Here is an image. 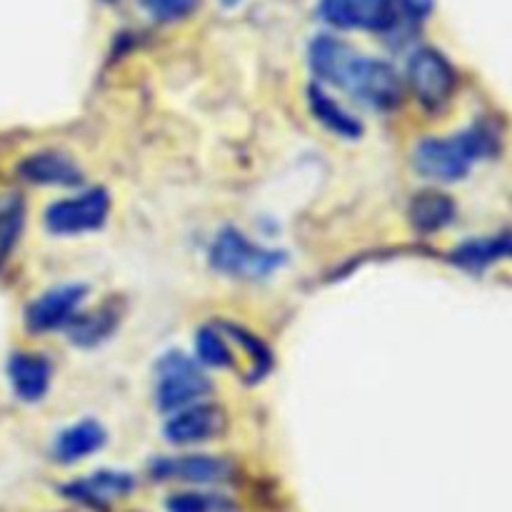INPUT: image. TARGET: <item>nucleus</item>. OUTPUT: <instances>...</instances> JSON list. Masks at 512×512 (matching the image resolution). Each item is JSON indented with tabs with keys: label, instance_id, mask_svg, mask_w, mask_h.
Wrapping results in <instances>:
<instances>
[{
	"label": "nucleus",
	"instance_id": "9",
	"mask_svg": "<svg viewBox=\"0 0 512 512\" xmlns=\"http://www.w3.org/2000/svg\"><path fill=\"white\" fill-rule=\"evenodd\" d=\"M225 430V413L218 405H195V408L175 413V418L165 425V435L175 445L203 443Z\"/></svg>",
	"mask_w": 512,
	"mask_h": 512
},
{
	"label": "nucleus",
	"instance_id": "1",
	"mask_svg": "<svg viewBox=\"0 0 512 512\" xmlns=\"http://www.w3.org/2000/svg\"><path fill=\"white\" fill-rule=\"evenodd\" d=\"M495 150V133L488 125H473L455 138L425 140L415 150V168L433 180L453 183L468 175L480 158Z\"/></svg>",
	"mask_w": 512,
	"mask_h": 512
},
{
	"label": "nucleus",
	"instance_id": "20",
	"mask_svg": "<svg viewBox=\"0 0 512 512\" xmlns=\"http://www.w3.org/2000/svg\"><path fill=\"white\" fill-rule=\"evenodd\" d=\"M143 8L148 10L155 20L173 23V20L188 18V15L198 8V0H143Z\"/></svg>",
	"mask_w": 512,
	"mask_h": 512
},
{
	"label": "nucleus",
	"instance_id": "8",
	"mask_svg": "<svg viewBox=\"0 0 512 512\" xmlns=\"http://www.w3.org/2000/svg\"><path fill=\"white\" fill-rule=\"evenodd\" d=\"M360 58L363 55L355 53L350 45L340 43L335 38H318L313 43V48H310V65H313L315 75L345 90L353 83V75L358 70Z\"/></svg>",
	"mask_w": 512,
	"mask_h": 512
},
{
	"label": "nucleus",
	"instance_id": "2",
	"mask_svg": "<svg viewBox=\"0 0 512 512\" xmlns=\"http://www.w3.org/2000/svg\"><path fill=\"white\" fill-rule=\"evenodd\" d=\"M210 263L215 270L233 278L260 280L275 273L285 263V255L250 243L238 230H223L210 248Z\"/></svg>",
	"mask_w": 512,
	"mask_h": 512
},
{
	"label": "nucleus",
	"instance_id": "23",
	"mask_svg": "<svg viewBox=\"0 0 512 512\" xmlns=\"http://www.w3.org/2000/svg\"><path fill=\"white\" fill-rule=\"evenodd\" d=\"M345 3H348V0H323L320 10H323L325 20H328V23H333V25H338L340 13H343Z\"/></svg>",
	"mask_w": 512,
	"mask_h": 512
},
{
	"label": "nucleus",
	"instance_id": "14",
	"mask_svg": "<svg viewBox=\"0 0 512 512\" xmlns=\"http://www.w3.org/2000/svg\"><path fill=\"white\" fill-rule=\"evenodd\" d=\"M455 215L453 200L445 198L443 193H420L410 203V220L420 233H433L448 225Z\"/></svg>",
	"mask_w": 512,
	"mask_h": 512
},
{
	"label": "nucleus",
	"instance_id": "18",
	"mask_svg": "<svg viewBox=\"0 0 512 512\" xmlns=\"http://www.w3.org/2000/svg\"><path fill=\"white\" fill-rule=\"evenodd\" d=\"M20 228H23V203L18 195H3L0 198V263L18 243Z\"/></svg>",
	"mask_w": 512,
	"mask_h": 512
},
{
	"label": "nucleus",
	"instance_id": "15",
	"mask_svg": "<svg viewBox=\"0 0 512 512\" xmlns=\"http://www.w3.org/2000/svg\"><path fill=\"white\" fill-rule=\"evenodd\" d=\"M310 108H313L315 118H318L325 128L343 135V138H358V135L363 133L360 120H355L353 115L345 113V110L320 88H310Z\"/></svg>",
	"mask_w": 512,
	"mask_h": 512
},
{
	"label": "nucleus",
	"instance_id": "7",
	"mask_svg": "<svg viewBox=\"0 0 512 512\" xmlns=\"http://www.w3.org/2000/svg\"><path fill=\"white\" fill-rule=\"evenodd\" d=\"M85 300L83 285H63V288L48 290L43 298L35 300L25 313V325L33 333H48L70 323L78 313L80 303Z\"/></svg>",
	"mask_w": 512,
	"mask_h": 512
},
{
	"label": "nucleus",
	"instance_id": "11",
	"mask_svg": "<svg viewBox=\"0 0 512 512\" xmlns=\"http://www.w3.org/2000/svg\"><path fill=\"white\" fill-rule=\"evenodd\" d=\"M20 175L38 185H78L83 180L78 165L60 153L30 155L20 163Z\"/></svg>",
	"mask_w": 512,
	"mask_h": 512
},
{
	"label": "nucleus",
	"instance_id": "3",
	"mask_svg": "<svg viewBox=\"0 0 512 512\" xmlns=\"http://www.w3.org/2000/svg\"><path fill=\"white\" fill-rule=\"evenodd\" d=\"M210 380L195 360L185 358L183 353H168L158 363V385H155V400L158 408L170 413L185 405L195 403L210 393Z\"/></svg>",
	"mask_w": 512,
	"mask_h": 512
},
{
	"label": "nucleus",
	"instance_id": "16",
	"mask_svg": "<svg viewBox=\"0 0 512 512\" xmlns=\"http://www.w3.org/2000/svg\"><path fill=\"white\" fill-rule=\"evenodd\" d=\"M105 433L95 423H78L58 438V455L63 460H78L103 445Z\"/></svg>",
	"mask_w": 512,
	"mask_h": 512
},
{
	"label": "nucleus",
	"instance_id": "22",
	"mask_svg": "<svg viewBox=\"0 0 512 512\" xmlns=\"http://www.w3.org/2000/svg\"><path fill=\"white\" fill-rule=\"evenodd\" d=\"M400 5H403L405 13L415 20L428 18L430 10H433V0H400Z\"/></svg>",
	"mask_w": 512,
	"mask_h": 512
},
{
	"label": "nucleus",
	"instance_id": "13",
	"mask_svg": "<svg viewBox=\"0 0 512 512\" xmlns=\"http://www.w3.org/2000/svg\"><path fill=\"white\" fill-rule=\"evenodd\" d=\"M120 320V308L115 305V300L100 305L93 313L75 315L73 323H70V343L80 345V348H93L100 345L103 340H108L113 335V330L118 328Z\"/></svg>",
	"mask_w": 512,
	"mask_h": 512
},
{
	"label": "nucleus",
	"instance_id": "17",
	"mask_svg": "<svg viewBox=\"0 0 512 512\" xmlns=\"http://www.w3.org/2000/svg\"><path fill=\"white\" fill-rule=\"evenodd\" d=\"M500 258H512V235H503V238L495 240H478V243L465 245L455 253V260L468 265V268H485V265Z\"/></svg>",
	"mask_w": 512,
	"mask_h": 512
},
{
	"label": "nucleus",
	"instance_id": "5",
	"mask_svg": "<svg viewBox=\"0 0 512 512\" xmlns=\"http://www.w3.org/2000/svg\"><path fill=\"white\" fill-rule=\"evenodd\" d=\"M110 200L105 190H88L80 198L53 203L45 213V225L55 235H78L98 230L108 220Z\"/></svg>",
	"mask_w": 512,
	"mask_h": 512
},
{
	"label": "nucleus",
	"instance_id": "24",
	"mask_svg": "<svg viewBox=\"0 0 512 512\" xmlns=\"http://www.w3.org/2000/svg\"><path fill=\"white\" fill-rule=\"evenodd\" d=\"M223 3H235V0H223Z\"/></svg>",
	"mask_w": 512,
	"mask_h": 512
},
{
	"label": "nucleus",
	"instance_id": "19",
	"mask_svg": "<svg viewBox=\"0 0 512 512\" xmlns=\"http://www.w3.org/2000/svg\"><path fill=\"white\" fill-rule=\"evenodd\" d=\"M198 355L205 365H213V368H228V365H233V353H230L228 343H225L218 330H200Z\"/></svg>",
	"mask_w": 512,
	"mask_h": 512
},
{
	"label": "nucleus",
	"instance_id": "21",
	"mask_svg": "<svg viewBox=\"0 0 512 512\" xmlns=\"http://www.w3.org/2000/svg\"><path fill=\"white\" fill-rule=\"evenodd\" d=\"M173 470H178L180 475H185V478L190 480H213L223 473V463H218V460H205V458H198V460L190 458V460H183V463L173 465Z\"/></svg>",
	"mask_w": 512,
	"mask_h": 512
},
{
	"label": "nucleus",
	"instance_id": "12",
	"mask_svg": "<svg viewBox=\"0 0 512 512\" xmlns=\"http://www.w3.org/2000/svg\"><path fill=\"white\" fill-rule=\"evenodd\" d=\"M398 23L395 0H348L340 13V28H365L385 33Z\"/></svg>",
	"mask_w": 512,
	"mask_h": 512
},
{
	"label": "nucleus",
	"instance_id": "10",
	"mask_svg": "<svg viewBox=\"0 0 512 512\" xmlns=\"http://www.w3.org/2000/svg\"><path fill=\"white\" fill-rule=\"evenodd\" d=\"M10 383L15 395L25 403H35L48 393L50 363L35 353H15L8 363Z\"/></svg>",
	"mask_w": 512,
	"mask_h": 512
},
{
	"label": "nucleus",
	"instance_id": "4",
	"mask_svg": "<svg viewBox=\"0 0 512 512\" xmlns=\"http://www.w3.org/2000/svg\"><path fill=\"white\" fill-rule=\"evenodd\" d=\"M410 88L415 98L430 110H438L450 100L455 90V70L438 50L423 48L408 63Z\"/></svg>",
	"mask_w": 512,
	"mask_h": 512
},
{
	"label": "nucleus",
	"instance_id": "6",
	"mask_svg": "<svg viewBox=\"0 0 512 512\" xmlns=\"http://www.w3.org/2000/svg\"><path fill=\"white\" fill-rule=\"evenodd\" d=\"M348 93L358 95L373 108H395L400 103V78L388 63L383 60L360 58L358 70L353 75Z\"/></svg>",
	"mask_w": 512,
	"mask_h": 512
}]
</instances>
